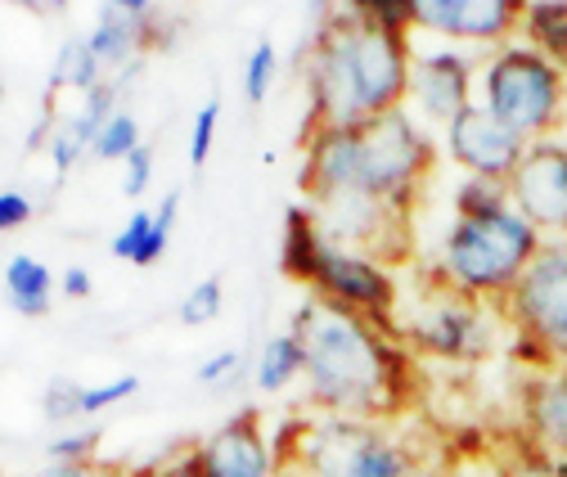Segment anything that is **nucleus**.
Masks as SVG:
<instances>
[{
    "instance_id": "nucleus-30",
    "label": "nucleus",
    "mask_w": 567,
    "mask_h": 477,
    "mask_svg": "<svg viewBox=\"0 0 567 477\" xmlns=\"http://www.w3.org/2000/svg\"><path fill=\"white\" fill-rule=\"evenodd\" d=\"M41 415L50 424H68V419H82V387L68 383V379H54L41 396Z\"/></svg>"
},
{
    "instance_id": "nucleus-19",
    "label": "nucleus",
    "mask_w": 567,
    "mask_h": 477,
    "mask_svg": "<svg viewBox=\"0 0 567 477\" xmlns=\"http://www.w3.org/2000/svg\"><path fill=\"white\" fill-rule=\"evenodd\" d=\"M104 77L109 73H104V63L95 59L91 41L86 37H63V45L54 50V63H50V95H59V91L91 95Z\"/></svg>"
},
{
    "instance_id": "nucleus-16",
    "label": "nucleus",
    "mask_w": 567,
    "mask_h": 477,
    "mask_svg": "<svg viewBox=\"0 0 567 477\" xmlns=\"http://www.w3.org/2000/svg\"><path fill=\"white\" fill-rule=\"evenodd\" d=\"M302 149H307V158H302L298 185H302L307 203H316V198H324V194H338V189L365 185L357 131H320V135H311ZM365 189H370V185H365Z\"/></svg>"
},
{
    "instance_id": "nucleus-40",
    "label": "nucleus",
    "mask_w": 567,
    "mask_h": 477,
    "mask_svg": "<svg viewBox=\"0 0 567 477\" xmlns=\"http://www.w3.org/2000/svg\"><path fill=\"white\" fill-rule=\"evenodd\" d=\"M401 477H446L442 468H433V464H414V468H405Z\"/></svg>"
},
{
    "instance_id": "nucleus-17",
    "label": "nucleus",
    "mask_w": 567,
    "mask_h": 477,
    "mask_svg": "<svg viewBox=\"0 0 567 477\" xmlns=\"http://www.w3.org/2000/svg\"><path fill=\"white\" fill-rule=\"evenodd\" d=\"M523 428L532 446L567 459V365L536 370L523 383Z\"/></svg>"
},
{
    "instance_id": "nucleus-11",
    "label": "nucleus",
    "mask_w": 567,
    "mask_h": 477,
    "mask_svg": "<svg viewBox=\"0 0 567 477\" xmlns=\"http://www.w3.org/2000/svg\"><path fill=\"white\" fill-rule=\"evenodd\" d=\"M509 198L545 243H567V145L558 135L527 145L509 176Z\"/></svg>"
},
{
    "instance_id": "nucleus-39",
    "label": "nucleus",
    "mask_w": 567,
    "mask_h": 477,
    "mask_svg": "<svg viewBox=\"0 0 567 477\" xmlns=\"http://www.w3.org/2000/svg\"><path fill=\"white\" fill-rule=\"evenodd\" d=\"M59 289H63L68 298H86V293H91V270H86V266H68L63 276H59Z\"/></svg>"
},
{
    "instance_id": "nucleus-41",
    "label": "nucleus",
    "mask_w": 567,
    "mask_h": 477,
    "mask_svg": "<svg viewBox=\"0 0 567 477\" xmlns=\"http://www.w3.org/2000/svg\"><path fill=\"white\" fill-rule=\"evenodd\" d=\"M117 477H154V468H117Z\"/></svg>"
},
{
    "instance_id": "nucleus-33",
    "label": "nucleus",
    "mask_w": 567,
    "mask_h": 477,
    "mask_svg": "<svg viewBox=\"0 0 567 477\" xmlns=\"http://www.w3.org/2000/svg\"><path fill=\"white\" fill-rule=\"evenodd\" d=\"M217 122H221V100H207L194 117V131H189V163L203 167L207 154H212V141H217Z\"/></svg>"
},
{
    "instance_id": "nucleus-23",
    "label": "nucleus",
    "mask_w": 567,
    "mask_h": 477,
    "mask_svg": "<svg viewBox=\"0 0 567 477\" xmlns=\"http://www.w3.org/2000/svg\"><path fill=\"white\" fill-rule=\"evenodd\" d=\"M509 180H482L468 176L455 189V217H477V212H495V208H509Z\"/></svg>"
},
{
    "instance_id": "nucleus-8",
    "label": "nucleus",
    "mask_w": 567,
    "mask_h": 477,
    "mask_svg": "<svg viewBox=\"0 0 567 477\" xmlns=\"http://www.w3.org/2000/svg\"><path fill=\"white\" fill-rule=\"evenodd\" d=\"M316 230L324 243L347 248V252H361L379 266H396L414 252V230H410V203H392L365 185L357 189H338L324 194L316 203H307Z\"/></svg>"
},
{
    "instance_id": "nucleus-26",
    "label": "nucleus",
    "mask_w": 567,
    "mask_h": 477,
    "mask_svg": "<svg viewBox=\"0 0 567 477\" xmlns=\"http://www.w3.org/2000/svg\"><path fill=\"white\" fill-rule=\"evenodd\" d=\"M45 154H50L54 172H73V167L91 154V141H86V135L73 126V113H59V122H54V131H50Z\"/></svg>"
},
{
    "instance_id": "nucleus-32",
    "label": "nucleus",
    "mask_w": 567,
    "mask_h": 477,
    "mask_svg": "<svg viewBox=\"0 0 567 477\" xmlns=\"http://www.w3.org/2000/svg\"><path fill=\"white\" fill-rule=\"evenodd\" d=\"M140 392V379L135 374H117L109 383H95V387H82V419L109 411V405H117L122 396H135Z\"/></svg>"
},
{
    "instance_id": "nucleus-13",
    "label": "nucleus",
    "mask_w": 567,
    "mask_h": 477,
    "mask_svg": "<svg viewBox=\"0 0 567 477\" xmlns=\"http://www.w3.org/2000/svg\"><path fill=\"white\" fill-rule=\"evenodd\" d=\"M410 10L414 28L477 45H509L527 19L523 0H410Z\"/></svg>"
},
{
    "instance_id": "nucleus-20",
    "label": "nucleus",
    "mask_w": 567,
    "mask_h": 477,
    "mask_svg": "<svg viewBox=\"0 0 567 477\" xmlns=\"http://www.w3.org/2000/svg\"><path fill=\"white\" fill-rule=\"evenodd\" d=\"M523 41L536 45L567 77V0H532L523 19Z\"/></svg>"
},
{
    "instance_id": "nucleus-24",
    "label": "nucleus",
    "mask_w": 567,
    "mask_h": 477,
    "mask_svg": "<svg viewBox=\"0 0 567 477\" xmlns=\"http://www.w3.org/2000/svg\"><path fill=\"white\" fill-rule=\"evenodd\" d=\"M140 145H145V141H140V126H135V117L122 108V113H113L109 126L95 135V149H91V154H95L100 163H126Z\"/></svg>"
},
{
    "instance_id": "nucleus-38",
    "label": "nucleus",
    "mask_w": 567,
    "mask_h": 477,
    "mask_svg": "<svg viewBox=\"0 0 567 477\" xmlns=\"http://www.w3.org/2000/svg\"><path fill=\"white\" fill-rule=\"evenodd\" d=\"M154 477H207V473H203V464H198V455H194V446H189V450H181L176 459L158 464Z\"/></svg>"
},
{
    "instance_id": "nucleus-10",
    "label": "nucleus",
    "mask_w": 567,
    "mask_h": 477,
    "mask_svg": "<svg viewBox=\"0 0 567 477\" xmlns=\"http://www.w3.org/2000/svg\"><path fill=\"white\" fill-rule=\"evenodd\" d=\"M357 141H361L365 185L392 203H410L414 208V189L423 185V176L433 172V158H437L429 131L414 122V113L410 108L379 113L357 131Z\"/></svg>"
},
{
    "instance_id": "nucleus-21",
    "label": "nucleus",
    "mask_w": 567,
    "mask_h": 477,
    "mask_svg": "<svg viewBox=\"0 0 567 477\" xmlns=\"http://www.w3.org/2000/svg\"><path fill=\"white\" fill-rule=\"evenodd\" d=\"M293 379H302V343L293 338V329H284V333H275L261 343V356L252 365V383L261 392H279Z\"/></svg>"
},
{
    "instance_id": "nucleus-7",
    "label": "nucleus",
    "mask_w": 567,
    "mask_h": 477,
    "mask_svg": "<svg viewBox=\"0 0 567 477\" xmlns=\"http://www.w3.org/2000/svg\"><path fill=\"white\" fill-rule=\"evenodd\" d=\"M495 311L509 320L518 352L536 370L567 365V243H545Z\"/></svg>"
},
{
    "instance_id": "nucleus-29",
    "label": "nucleus",
    "mask_w": 567,
    "mask_h": 477,
    "mask_svg": "<svg viewBox=\"0 0 567 477\" xmlns=\"http://www.w3.org/2000/svg\"><path fill=\"white\" fill-rule=\"evenodd\" d=\"M100 442H104V428H78V433H68V437H54L50 446H45V459H63V464H91L95 459V450H100Z\"/></svg>"
},
{
    "instance_id": "nucleus-28",
    "label": "nucleus",
    "mask_w": 567,
    "mask_h": 477,
    "mask_svg": "<svg viewBox=\"0 0 567 477\" xmlns=\"http://www.w3.org/2000/svg\"><path fill=\"white\" fill-rule=\"evenodd\" d=\"M176 217H181V189H167V194H163V203L154 208V235H150V243H145V252H140V261H135V266H154V261L167 252L172 230H176Z\"/></svg>"
},
{
    "instance_id": "nucleus-1",
    "label": "nucleus",
    "mask_w": 567,
    "mask_h": 477,
    "mask_svg": "<svg viewBox=\"0 0 567 477\" xmlns=\"http://www.w3.org/2000/svg\"><path fill=\"white\" fill-rule=\"evenodd\" d=\"M289 329L302 343V383L311 411L370 424L405 415L410 361L396 348L401 338L316 293H307Z\"/></svg>"
},
{
    "instance_id": "nucleus-15",
    "label": "nucleus",
    "mask_w": 567,
    "mask_h": 477,
    "mask_svg": "<svg viewBox=\"0 0 567 477\" xmlns=\"http://www.w3.org/2000/svg\"><path fill=\"white\" fill-rule=\"evenodd\" d=\"M410 104L429 117L442 122V131L473 104V63L460 50H429L414 54L410 68Z\"/></svg>"
},
{
    "instance_id": "nucleus-5",
    "label": "nucleus",
    "mask_w": 567,
    "mask_h": 477,
    "mask_svg": "<svg viewBox=\"0 0 567 477\" xmlns=\"http://www.w3.org/2000/svg\"><path fill=\"white\" fill-rule=\"evenodd\" d=\"M284 276H293L298 284H311L316 298H329L347 311H357L365 320H374L379 329H392V315H396V302H401V289L392 280V270L361 257V252H347V248H333L320 239L316 230V217L311 208H289V221H284Z\"/></svg>"
},
{
    "instance_id": "nucleus-36",
    "label": "nucleus",
    "mask_w": 567,
    "mask_h": 477,
    "mask_svg": "<svg viewBox=\"0 0 567 477\" xmlns=\"http://www.w3.org/2000/svg\"><path fill=\"white\" fill-rule=\"evenodd\" d=\"M23 477H117V464H100V459H91V464L45 459L41 468H32V473H23Z\"/></svg>"
},
{
    "instance_id": "nucleus-22",
    "label": "nucleus",
    "mask_w": 567,
    "mask_h": 477,
    "mask_svg": "<svg viewBox=\"0 0 567 477\" xmlns=\"http://www.w3.org/2000/svg\"><path fill=\"white\" fill-rule=\"evenodd\" d=\"M495 477H567V459H558L523 437L495 459Z\"/></svg>"
},
{
    "instance_id": "nucleus-12",
    "label": "nucleus",
    "mask_w": 567,
    "mask_h": 477,
    "mask_svg": "<svg viewBox=\"0 0 567 477\" xmlns=\"http://www.w3.org/2000/svg\"><path fill=\"white\" fill-rule=\"evenodd\" d=\"M446 149L451 158L468 172V176H482V180H509L527 154V141L495 117L482 100H473L451 126H446Z\"/></svg>"
},
{
    "instance_id": "nucleus-2",
    "label": "nucleus",
    "mask_w": 567,
    "mask_h": 477,
    "mask_svg": "<svg viewBox=\"0 0 567 477\" xmlns=\"http://www.w3.org/2000/svg\"><path fill=\"white\" fill-rule=\"evenodd\" d=\"M414 50L365 14V6H338L307 41V126L302 145L320 131H361L379 113L405 108Z\"/></svg>"
},
{
    "instance_id": "nucleus-4",
    "label": "nucleus",
    "mask_w": 567,
    "mask_h": 477,
    "mask_svg": "<svg viewBox=\"0 0 567 477\" xmlns=\"http://www.w3.org/2000/svg\"><path fill=\"white\" fill-rule=\"evenodd\" d=\"M540 248L545 239L527 226V217L514 203L495 212H477V217H455L442 239L437 276L477 302L501 307Z\"/></svg>"
},
{
    "instance_id": "nucleus-6",
    "label": "nucleus",
    "mask_w": 567,
    "mask_h": 477,
    "mask_svg": "<svg viewBox=\"0 0 567 477\" xmlns=\"http://www.w3.org/2000/svg\"><path fill=\"white\" fill-rule=\"evenodd\" d=\"M482 104L527 145L549 141L567 117V77L536 45L509 41L482 63Z\"/></svg>"
},
{
    "instance_id": "nucleus-34",
    "label": "nucleus",
    "mask_w": 567,
    "mask_h": 477,
    "mask_svg": "<svg viewBox=\"0 0 567 477\" xmlns=\"http://www.w3.org/2000/svg\"><path fill=\"white\" fill-rule=\"evenodd\" d=\"M154 180V145H140L126 163H122V194L126 198H140Z\"/></svg>"
},
{
    "instance_id": "nucleus-3",
    "label": "nucleus",
    "mask_w": 567,
    "mask_h": 477,
    "mask_svg": "<svg viewBox=\"0 0 567 477\" xmlns=\"http://www.w3.org/2000/svg\"><path fill=\"white\" fill-rule=\"evenodd\" d=\"M275 477H401L414 468L410 442L388 424L338 419V415H298L270 433Z\"/></svg>"
},
{
    "instance_id": "nucleus-37",
    "label": "nucleus",
    "mask_w": 567,
    "mask_h": 477,
    "mask_svg": "<svg viewBox=\"0 0 567 477\" xmlns=\"http://www.w3.org/2000/svg\"><path fill=\"white\" fill-rule=\"evenodd\" d=\"M32 221V198L23 189H0V230H19Z\"/></svg>"
},
{
    "instance_id": "nucleus-27",
    "label": "nucleus",
    "mask_w": 567,
    "mask_h": 477,
    "mask_svg": "<svg viewBox=\"0 0 567 477\" xmlns=\"http://www.w3.org/2000/svg\"><path fill=\"white\" fill-rule=\"evenodd\" d=\"M275 73H279V54L270 41H257L248 63H244V100L248 104H266L270 100V86H275Z\"/></svg>"
},
{
    "instance_id": "nucleus-9",
    "label": "nucleus",
    "mask_w": 567,
    "mask_h": 477,
    "mask_svg": "<svg viewBox=\"0 0 567 477\" xmlns=\"http://www.w3.org/2000/svg\"><path fill=\"white\" fill-rule=\"evenodd\" d=\"M392 329L401 343L429 356H446V361H477L491 348V320L482 302L446 284L437 270L414 293V302L392 315Z\"/></svg>"
},
{
    "instance_id": "nucleus-25",
    "label": "nucleus",
    "mask_w": 567,
    "mask_h": 477,
    "mask_svg": "<svg viewBox=\"0 0 567 477\" xmlns=\"http://www.w3.org/2000/svg\"><path fill=\"white\" fill-rule=\"evenodd\" d=\"M221 302H226L221 276H207V280H198V284H194V289L181 298L176 315H181V324L198 329V324H207V320H217V315H221Z\"/></svg>"
},
{
    "instance_id": "nucleus-35",
    "label": "nucleus",
    "mask_w": 567,
    "mask_h": 477,
    "mask_svg": "<svg viewBox=\"0 0 567 477\" xmlns=\"http://www.w3.org/2000/svg\"><path fill=\"white\" fill-rule=\"evenodd\" d=\"M244 370V352L239 348H226V352H212L203 365H198V383H207V387H217V383H226V379H235Z\"/></svg>"
},
{
    "instance_id": "nucleus-18",
    "label": "nucleus",
    "mask_w": 567,
    "mask_h": 477,
    "mask_svg": "<svg viewBox=\"0 0 567 477\" xmlns=\"http://www.w3.org/2000/svg\"><path fill=\"white\" fill-rule=\"evenodd\" d=\"M6 302L23 320L50 315V302H54V276H50V266L37 261L32 252H14L6 261Z\"/></svg>"
},
{
    "instance_id": "nucleus-31",
    "label": "nucleus",
    "mask_w": 567,
    "mask_h": 477,
    "mask_svg": "<svg viewBox=\"0 0 567 477\" xmlns=\"http://www.w3.org/2000/svg\"><path fill=\"white\" fill-rule=\"evenodd\" d=\"M150 235H154V212H131V217H126V226L113 235L109 252L135 266V261H140V252H145V243H150Z\"/></svg>"
},
{
    "instance_id": "nucleus-14",
    "label": "nucleus",
    "mask_w": 567,
    "mask_h": 477,
    "mask_svg": "<svg viewBox=\"0 0 567 477\" xmlns=\"http://www.w3.org/2000/svg\"><path fill=\"white\" fill-rule=\"evenodd\" d=\"M207 477H275V450L261 428V411H239L217 433L194 442Z\"/></svg>"
}]
</instances>
